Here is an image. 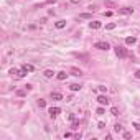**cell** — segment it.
I'll use <instances>...</instances> for the list:
<instances>
[{"label":"cell","instance_id":"ac0fdd59","mask_svg":"<svg viewBox=\"0 0 140 140\" xmlns=\"http://www.w3.org/2000/svg\"><path fill=\"white\" fill-rule=\"evenodd\" d=\"M110 114H112V115H119V109H117V107H112V109H110Z\"/></svg>","mask_w":140,"mask_h":140},{"label":"cell","instance_id":"7c38bea8","mask_svg":"<svg viewBox=\"0 0 140 140\" xmlns=\"http://www.w3.org/2000/svg\"><path fill=\"white\" fill-rule=\"evenodd\" d=\"M81 84H71V86H69V89L73 91V92H78V91H81Z\"/></svg>","mask_w":140,"mask_h":140},{"label":"cell","instance_id":"d4e9b609","mask_svg":"<svg viewBox=\"0 0 140 140\" xmlns=\"http://www.w3.org/2000/svg\"><path fill=\"white\" fill-rule=\"evenodd\" d=\"M17 94H18V96H25V94H26V91H18Z\"/></svg>","mask_w":140,"mask_h":140},{"label":"cell","instance_id":"4fadbf2b","mask_svg":"<svg viewBox=\"0 0 140 140\" xmlns=\"http://www.w3.org/2000/svg\"><path fill=\"white\" fill-rule=\"evenodd\" d=\"M43 74H45V78H48V79H50V78H53V76H54V73L51 71V69H46V71H45Z\"/></svg>","mask_w":140,"mask_h":140},{"label":"cell","instance_id":"d6986e66","mask_svg":"<svg viewBox=\"0 0 140 140\" xmlns=\"http://www.w3.org/2000/svg\"><path fill=\"white\" fill-rule=\"evenodd\" d=\"M115 28V23H109V25H106V30H114Z\"/></svg>","mask_w":140,"mask_h":140},{"label":"cell","instance_id":"9c48e42d","mask_svg":"<svg viewBox=\"0 0 140 140\" xmlns=\"http://www.w3.org/2000/svg\"><path fill=\"white\" fill-rule=\"evenodd\" d=\"M56 78H58L59 81H64V79L68 78V74H66V71H59L58 74H56Z\"/></svg>","mask_w":140,"mask_h":140},{"label":"cell","instance_id":"ba28073f","mask_svg":"<svg viewBox=\"0 0 140 140\" xmlns=\"http://www.w3.org/2000/svg\"><path fill=\"white\" fill-rule=\"evenodd\" d=\"M137 43V38L135 36H127L125 38V45H135Z\"/></svg>","mask_w":140,"mask_h":140},{"label":"cell","instance_id":"2e32d148","mask_svg":"<svg viewBox=\"0 0 140 140\" xmlns=\"http://www.w3.org/2000/svg\"><path fill=\"white\" fill-rule=\"evenodd\" d=\"M71 73H73L74 76H81V74H82V73L79 71V69H76V68H73V69H71Z\"/></svg>","mask_w":140,"mask_h":140},{"label":"cell","instance_id":"277c9868","mask_svg":"<svg viewBox=\"0 0 140 140\" xmlns=\"http://www.w3.org/2000/svg\"><path fill=\"white\" fill-rule=\"evenodd\" d=\"M59 112H61V109H59V107H50V110H48V114H50V117H51V119H54L56 115L59 114Z\"/></svg>","mask_w":140,"mask_h":140},{"label":"cell","instance_id":"30bf717a","mask_svg":"<svg viewBox=\"0 0 140 140\" xmlns=\"http://www.w3.org/2000/svg\"><path fill=\"white\" fill-rule=\"evenodd\" d=\"M54 26L58 28V30H63V28L66 26V22H64V20H59V22H56V23H54Z\"/></svg>","mask_w":140,"mask_h":140},{"label":"cell","instance_id":"3957f363","mask_svg":"<svg viewBox=\"0 0 140 140\" xmlns=\"http://www.w3.org/2000/svg\"><path fill=\"white\" fill-rule=\"evenodd\" d=\"M115 54H117V58H125L127 56V50L124 46H115Z\"/></svg>","mask_w":140,"mask_h":140},{"label":"cell","instance_id":"7402d4cb","mask_svg":"<svg viewBox=\"0 0 140 140\" xmlns=\"http://www.w3.org/2000/svg\"><path fill=\"white\" fill-rule=\"evenodd\" d=\"M81 18H91V15H89V13H82Z\"/></svg>","mask_w":140,"mask_h":140},{"label":"cell","instance_id":"8fae6325","mask_svg":"<svg viewBox=\"0 0 140 140\" xmlns=\"http://www.w3.org/2000/svg\"><path fill=\"white\" fill-rule=\"evenodd\" d=\"M51 99H53V101H61V99H63V94H59V92H51Z\"/></svg>","mask_w":140,"mask_h":140},{"label":"cell","instance_id":"52a82bcc","mask_svg":"<svg viewBox=\"0 0 140 140\" xmlns=\"http://www.w3.org/2000/svg\"><path fill=\"white\" fill-rule=\"evenodd\" d=\"M119 12H120L122 15H130V13H134V8H129V7H125V8H120Z\"/></svg>","mask_w":140,"mask_h":140},{"label":"cell","instance_id":"9a60e30c","mask_svg":"<svg viewBox=\"0 0 140 140\" xmlns=\"http://www.w3.org/2000/svg\"><path fill=\"white\" fill-rule=\"evenodd\" d=\"M114 132H117V134H119V132H122V125L120 124H115L114 125Z\"/></svg>","mask_w":140,"mask_h":140},{"label":"cell","instance_id":"f546056e","mask_svg":"<svg viewBox=\"0 0 140 140\" xmlns=\"http://www.w3.org/2000/svg\"><path fill=\"white\" fill-rule=\"evenodd\" d=\"M71 2H73V3H79V2H81V0H71Z\"/></svg>","mask_w":140,"mask_h":140},{"label":"cell","instance_id":"e0dca14e","mask_svg":"<svg viewBox=\"0 0 140 140\" xmlns=\"http://www.w3.org/2000/svg\"><path fill=\"white\" fill-rule=\"evenodd\" d=\"M38 106H40V107H45V106H46V101H45V99H38Z\"/></svg>","mask_w":140,"mask_h":140},{"label":"cell","instance_id":"ffe728a7","mask_svg":"<svg viewBox=\"0 0 140 140\" xmlns=\"http://www.w3.org/2000/svg\"><path fill=\"white\" fill-rule=\"evenodd\" d=\"M104 112H106V110H104V109H102V107H99V109H97V115H102V114H104Z\"/></svg>","mask_w":140,"mask_h":140},{"label":"cell","instance_id":"4316f807","mask_svg":"<svg viewBox=\"0 0 140 140\" xmlns=\"http://www.w3.org/2000/svg\"><path fill=\"white\" fill-rule=\"evenodd\" d=\"M134 127L137 129V130H140V124H137V122H134Z\"/></svg>","mask_w":140,"mask_h":140},{"label":"cell","instance_id":"6da1fadb","mask_svg":"<svg viewBox=\"0 0 140 140\" xmlns=\"http://www.w3.org/2000/svg\"><path fill=\"white\" fill-rule=\"evenodd\" d=\"M10 74H15L17 76V78H23V76H26V71H25V69H23V68H12V69H10Z\"/></svg>","mask_w":140,"mask_h":140},{"label":"cell","instance_id":"5b68a950","mask_svg":"<svg viewBox=\"0 0 140 140\" xmlns=\"http://www.w3.org/2000/svg\"><path fill=\"white\" fill-rule=\"evenodd\" d=\"M97 102H99L101 106H107V104H109V99H107V97L104 96V94H101V96L97 97Z\"/></svg>","mask_w":140,"mask_h":140},{"label":"cell","instance_id":"83f0119b","mask_svg":"<svg viewBox=\"0 0 140 140\" xmlns=\"http://www.w3.org/2000/svg\"><path fill=\"white\" fill-rule=\"evenodd\" d=\"M135 78H137V79H140V71H137V73H135Z\"/></svg>","mask_w":140,"mask_h":140},{"label":"cell","instance_id":"f1b7e54d","mask_svg":"<svg viewBox=\"0 0 140 140\" xmlns=\"http://www.w3.org/2000/svg\"><path fill=\"white\" fill-rule=\"evenodd\" d=\"M48 3H56V0H46Z\"/></svg>","mask_w":140,"mask_h":140},{"label":"cell","instance_id":"44dd1931","mask_svg":"<svg viewBox=\"0 0 140 140\" xmlns=\"http://www.w3.org/2000/svg\"><path fill=\"white\" fill-rule=\"evenodd\" d=\"M106 7H115L114 2H106Z\"/></svg>","mask_w":140,"mask_h":140},{"label":"cell","instance_id":"8992f818","mask_svg":"<svg viewBox=\"0 0 140 140\" xmlns=\"http://www.w3.org/2000/svg\"><path fill=\"white\" fill-rule=\"evenodd\" d=\"M101 26H102V23H101V22H96V20H94V22H89V28H91V30H99Z\"/></svg>","mask_w":140,"mask_h":140},{"label":"cell","instance_id":"484cf974","mask_svg":"<svg viewBox=\"0 0 140 140\" xmlns=\"http://www.w3.org/2000/svg\"><path fill=\"white\" fill-rule=\"evenodd\" d=\"M106 89H107V87H104V86H99V91H101V92H106Z\"/></svg>","mask_w":140,"mask_h":140},{"label":"cell","instance_id":"5bb4252c","mask_svg":"<svg viewBox=\"0 0 140 140\" xmlns=\"http://www.w3.org/2000/svg\"><path fill=\"white\" fill-rule=\"evenodd\" d=\"M22 68H23V69H25V71H26V73H31V71H33V66H31V64H23V66H22Z\"/></svg>","mask_w":140,"mask_h":140},{"label":"cell","instance_id":"603a6c76","mask_svg":"<svg viewBox=\"0 0 140 140\" xmlns=\"http://www.w3.org/2000/svg\"><path fill=\"white\" fill-rule=\"evenodd\" d=\"M97 127H99V129H104V127H106V124H104V122H99V124H97Z\"/></svg>","mask_w":140,"mask_h":140},{"label":"cell","instance_id":"7a4b0ae2","mask_svg":"<svg viewBox=\"0 0 140 140\" xmlns=\"http://www.w3.org/2000/svg\"><path fill=\"white\" fill-rule=\"evenodd\" d=\"M94 46H96L97 50H101V51H107V50H109V48H110L107 41H97V43L94 45Z\"/></svg>","mask_w":140,"mask_h":140},{"label":"cell","instance_id":"cb8c5ba5","mask_svg":"<svg viewBox=\"0 0 140 140\" xmlns=\"http://www.w3.org/2000/svg\"><path fill=\"white\" fill-rule=\"evenodd\" d=\"M130 137H132V135L129 134V132H124V138H130Z\"/></svg>","mask_w":140,"mask_h":140}]
</instances>
